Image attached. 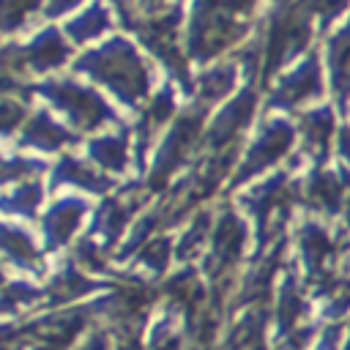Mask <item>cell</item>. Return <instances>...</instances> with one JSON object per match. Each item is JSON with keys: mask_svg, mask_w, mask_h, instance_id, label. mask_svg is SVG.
<instances>
[{"mask_svg": "<svg viewBox=\"0 0 350 350\" xmlns=\"http://www.w3.org/2000/svg\"><path fill=\"white\" fill-rule=\"evenodd\" d=\"M82 71H90L93 77L104 79L118 96H123L126 101H137L139 96H145L148 90V71L142 66V60L137 57V52L126 44V41H112L104 49L88 55L79 63Z\"/></svg>", "mask_w": 350, "mask_h": 350, "instance_id": "obj_1", "label": "cell"}, {"mask_svg": "<svg viewBox=\"0 0 350 350\" xmlns=\"http://www.w3.org/2000/svg\"><path fill=\"white\" fill-rule=\"evenodd\" d=\"M41 93H46L82 129H96L98 123H104V120L112 118V112L107 109V104L93 90L79 88L74 82H49V85L41 88Z\"/></svg>", "mask_w": 350, "mask_h": 350, "instance_id": "obj_2", "label": "cell"}, {"mask_svg": "<svg viewBox=\"0 0 350 350\" xmlns=\"http://www.w3.org/2000/svg\"><path fill=\"white\" fill-rule=\"evenodd\" d=\"M68 55V46L63 44V38L55 33V30H46L41 33L30 46L22 49V57H27V63L33 68H52V66H60Z\"/></svg>", "mask_w": 350, "mask_h": 350, "instance_id": "obj_3", "label": "cell"}, {"mask_svg": "<svg viewBox=\"0 0 350 350\" xmlns=\"http://www.w3.org/2000/svg\"><path fill=\"white\" fill-rule=\"evenodd\" d=\"M79 216H82V202H77V200L57 202V205L49 211L46 221H44V230H46L49 243H52V246L63 243V241L74 232V227L79 224Z\"/></svg>", "mask_w": 350, "mask_h": 350, "instance_id": "obj_4", "label": "cell"}, {"mask_svg": "<svg viewBox=\"0 0 350 350\" xmlns=\"http://www.w3.org/2000/svg\"><path fill=\"white\" fill-rule=\"evenodd\" d=\"M0 252L5 257H11L16 265H33L36 254H38L33 241L14 227H0Z\"/></svg>", "mask_w": 350, "mask_h": 350, "instance_id": "obj_5", "label": "cell"}, {"mask_svg": "<svg viewBox=\"0 0 350 350\" xmlns=\"http://www.w3.org/2000/svg\"><path fill=\"white\" fill-rule=\"evenodd\" d=\"M71 137L60 129V126H55L49 118H44V115H38L30 126H27V134H25V142H30V145H36V148H44V150H52V148H60L63 142H68Z\"/></svg>", "mask_w": 350, "mask_h": 350, "instance_id": "obj_6", "label": "cell"}, {"mask_svg": "<svg viewBox=\"0 0 350 350\" xmlns=\"http://www.w3.org/2000/svg\"><path fill=\"white\" fill-rule=\"evenodd\" d=\"M90 150L109 170H123L126 164V137H101L90 145Z\"/></svg>", "mask_w": 350, "mask_h": 350, "instance_id": "obj_7", "label": "cell"}, {"mask_svg": "<svg viewBox=\"0 0 350 350\" xmlns=\"http://www.w3.org/2000/svg\"><path fill=\"white\" fill-rule=\"evenodd\" d=\"M57 183H79V186H85V189H104L107 186V180H101L96 172H90L85 164H79L77 159H66V161H60V167H57V178H55Z\"/></svg>", "mask_w": 350, "mask_h": 350, "instance_id": "obj_8", "label": "cell"}, {"mask_svg": "<svg viewBox=\"0 0 350 350\" xmlns=\"http://www.w3.org/2000/svg\"><path fill=\"white\" fill-rule=\"evenodd\" d=\"M107 22H109V16L104 14V8L93 5L88 14H82L79 19H74V22L68 25V36H71L74 41H85V38H93V36H98V33L107 27Z\"/></svg>", "mask_w": 350, "mask_h": 350, "instance_id": "obj_9", "label": "cell"}, {"mask_svg": "<svg viewBox=\"0 0 350 350\" xmlns=\"http://www.w3.org/2000/svg\"><path fill=\"white\" fill-rule=\"evenodd\" d=\"M38 5V0H0V30H14Z\"/></svg>", "mask_w": 350, "mask_h": 350, "instance_id": "obj_10", "label": "cell"}, {"mask_svg": "<svg viewBox=\"0 0 350 350\" xmlns=\"http://www.w3.org/2000/svg\"><path fill=\"white\" fill-rule=\"evenodd\" d=\"M93 284L85 279V276H79L77 271H66L60 279H55V284H52V295L57 298V301H68V298H77V295H82V293H88Z\"/></svg>", "mask_w": 350, "mask_h": 350, "instance_id": "obj_11", "label": "cell"}, {"mask_svg": "<svg viewBox=\"0 0 350 350\" xmlns=\"http://www.w3.org/2000/svg\"><path fill=\"white\" fill-rule=\"evenodd\" d=\"M38 194H41V189L38 186H25V189H19L16 194H11L5 202H3V208H8V211H22V213H30L36 205H38Z\"/></svg>", "mask_w": 350, "mask_h": 350, "instance_id": "obj_12", "label": "cell"}, {"mask_svg": "<svg viewBox=\"0 0 350 350\" xmlns=\"http://www.w3.org/2000/svg\"><path fill=\"white\" fill-rule=\"evenodd\" d=\"M33 295H36V290H30V287H25V284H14V287L0 298V309H14L16 304L30 301Z\"/></svg>", "mask_w": 350, "mask_h": 350, "instance_id": "obj_13", "label": "cell"}, {"mask_svg": "<svg viewBox=\"0 0 350 350\" xmlns=\"http://www.w3.org/2000/svg\"><path fill=\"white\" fill-rule=\"evenodd\" d=\"M36 164L30 161H19V159H0V180H8V178H16L27 170H33Z\"/></svg>", "mask_w": 350, "mask_h": 350, "instance_id": "obj_14", "label": "cell"}, {"mask_svg": "<svg viewBox=\"0 0 350 350\" xmlns=\"http://www.w3.org/2000/svg\"><path fill=\"white\" fill-rule=\"evenodd\" d=\"M19 118H22V107H16V104H0V131L14 129L19 123Z\"/></svg>", "mask_w": 350, "mask_h": 350, "instance_id": "obj_15", "label": "cell"}, {"mask_svg": "<svg viewBox=\"0 0 350 350\" xmlns=\"http://www.w3.org/2000/svg\"><path fill=\"white\" fill-rule=\"evenodd\" d=\"M79 0H52L49 3V8H46V14L49 16H57V14H63V11H68L71 5H77Z\"/></svg>", "mask_w": 350, "mask_h": 350, "instance_id": "obj_16", "label": "cell"}, {"mask_svg": "<svg viewBox=\"0 0 350 350\" xmlns=\"http://www.w3.org/2000/svg\"><path fill=\"white\" fill-rule=\"evenodd\" d=\"M115 5H118V11L123 14V19H129V11H126V0H112Z\"/></svg>", "mask_w": 350, "mask_h": 350, "instance_id": "obj_17", "label": "cell"}, {"mask_svg": "<svg viewBox=\"0 0 350 350\" xmlns=\"http://www.w3.org/2000/svg\"><path fill=\"white\" fill-rule=\"evenodd\" d=\"M142 3H153V0H142Z\"/></svg>", "mask_w": 350, "mask_h": 350, "instance_id": "obj_18", "label": "cell"}]
</instances>
